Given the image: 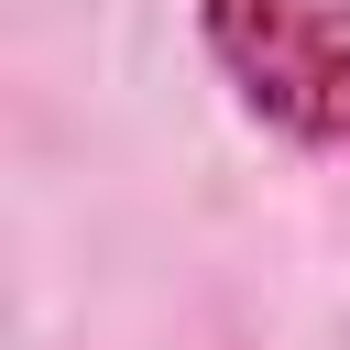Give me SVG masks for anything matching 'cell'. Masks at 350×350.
Returning <instances> with one entry per match:
<instances>
[{"mask_svg":"<svg viewBox=\"0 0 350 350\" xmlns=\"http://www.w3.org/2000/svg\"><path fill=\"white\" fill-rule=\"evenodd\" d=\"M197 44L262 131L350 153V0H197Z\"/></svg>","mask_w":350,"mask_h":350,"instance_id":"obj_1","label":"cell"}]
</instances>
